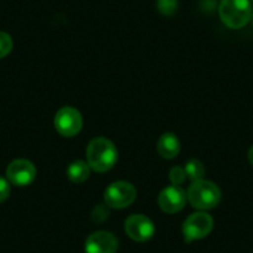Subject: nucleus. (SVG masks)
<instances>
[{
    "label": "nucleus",
    "mask_w": 253,
    "mask_h": 253,
    "mask_svg": "<svg viewBox=\"0 0 253 253\" xmlns=\"http://www.w3.org/2000/svg\"><path fill=\"white\" fill-rule=\"evenodd\" d=\"M185 174L186 177L191 181H199V180L204 179V175H205V167H204L203 163L198 159H191L186 163L184 168Z\"/></svg>",
    "instance_id": "nucleus-13"
},
{
    "label": "nucleus",
    "mask_w": 253,
    "mask_h": 253,
    "mask_svg": "<svg viewBox=\"0 0 253 253\" xmlns=\"http://www.w3.org/2000/svg\"><path fill=\"white\" fill-rule=\"evenodd\" d=\"M252 20H253V16H252Z\"/></svg>",
    "instance_id": "nucleus-19"
},
{
    "label": "nucleus",
    "mask_w": 253,
    "mask_h": 253,
    "mask_svg": "<svg viewBox=\"0 0 253 253\" xmlns=\"http://www.w3.org/2000/svg\"><path fill=\"white\" fill-rule=\"evenodd\" d=\"M6 176L9 182L16 186L30 185L36 177V168L26 159H16L10 163L6 169Z\"/></svg>",
    "instance_id": "nucleus-8"
},
{
    "label": "nucleus",
    "mask_w": 253,
    "mask_h": 253,
    "mask_svg": "<svg viewBox=\"0 0 253 253\" xmlns=\"http://www.w3.org/2000/svg\"><path fill=\"white\" fill-rule=\"evenodd\" d=\"M187 200L198 210H210L216 208L221 200V191L216 184L209 180L194 181L187 190Z\"/></svg>",
    "instance_id": "nucleus-2"
},
{
    "label": "nucleus",
    "mask_w": 253,
    "mask_h": 253,
    "mask_svg": "<svg viewBox=\"0 0 253 253\" xmlns=\"http://www.w3.org/2000/svg\"><path fill=\"white\" fill-rule=\"evenodd\" d=\"M137 190L130 182L116 181L109 185L104 191V201L112 209L128 208L134 203Z\"/></svg>",
    "instance_id": "nucleus-4"
},
{
    "label": "nucleus",
    "mask_w": 253,
    "mask_h": 253,
    "mask_svg": "<svg viewBox=\"0 0 253 253\" xmlns=\"http://www.w3.org/2000/svg\"><path fill=\"white\" fill-rule=\"evenodd\" d=\"M91 174V167L84 160H77L67 168V177L74 182L86 181Z\"/></svg>",
    "instance_id": "nucleus-12"
},
{
    "label": "nucleus",
    "mask_w": 253,
    "mask_h": 253,
    "mask_svg": "<svg viewBox=\"0 0 253 253\" xmlns=\"http://www.w3.org/2000/svg\"><path fill=\"white\" fill-rule=\"evenodd\" d=\"M248 160H250L251 164L253 165V147L251 148L250 152H248Z\"/></svg>",
    "instance_id": "nucleus-18"
},
{
    "label": "nucleus",
    "mask_w": 253,
    "mask_h": 253,
    "mask_svg": "<svg viewBox=\"0 0 253 253\" xmlns=\"http://www.w3.org/2000/svg\"><path fill=\"white\" fill-rule=\"evenodd\" d=\"M87 163L91 169L98 172H106L116 165L118 152L111 140L107 138H94L91 140L86 150Z\"/></svg>",
    "instance_id": "nucleus-1"
},
{
    "label": "nucleus",
    "mask_w": 253,
    "mask_h": 253,
    "mask_svg": "<svg viewBox=\"0 0 253 253\" xmlns=\"http://www.w3.org/2000/svg\"><path fill=\"white\" fill-rule=\"evenodd\" d=\"M86 253H116L118 250V240L107 231H98L89 236L84 245Z\"/></svg>",
    "instance_id": "nucleus-10"
},
{
    "label": "nucleus",
    "mask_w": 253,
    "mask_h": 253,
    "mask_svg": "<svg viewBox=\"0 0 253 253\" xmlns=\"http://www.w3.org/2000/svg\"><path fill=\"white\" fill-rule=\"evenodd\" d=\"M169 179L170 181L172 182V185H181L182 182L185 181L186 179V174H185L184 168L181 167H174L171 170H170L169 174Z\"/></svg>",
    "instance_id": "nucleus-16"
},
{
    "label": "nucleus",
    "mask_w": 253,
    "mask_h": 253,
    "mask_svg": "<svg viewBox=\"0 0 253 253\" xmlns=\"http://www.w3.org/2000/svg\"><path fill=\"white\" fill-rule=\"evenodd\" d=\"M213 227V220L209 213L196 212L190 215L182 225V233L186 242L201 240L211 232Z\"/></svg>",
    "instance_id": "nucleus-5"
},
{
    "label": "nucleus",
    "mask_w": 253,
    "mask_h": 253,
    "mask_svg": "<svg viewBox=\"0 0 253 253\" xmlns=\"http://www.w3.org/2000/svg\"><path fill=\"white\" fill-rule=\"evenodd\" d=\"M218 13L227 28L241 29L252 18V5L250 0H222Z\"/></svg>",
    "instance_id": "nucleus-3"
},
{
    "label": "nucleus",
    "mask_w": 253,
    "mask_h": 253,
    "mask_svg": "<svg viewBox=\"0 0 253 253\" xmlns=\"http://www.w3.org/2000/svg\"><path fill=\"white\" fill-rule=\"evenodd\" d=\"M124 230L132 240L138 241V242L149 241L155 232L153 221L147 216L140 215V213L130 215L126 218V222H124Z\"/></svg>",
    "instance_id": "nucleus-7"
},
{
    "label": "nucleus",
    "mask_w": 253,
    "mask_h": 253,
    "mask_svg": "<svg viewBox=\"0 0 253 253\" xmlns=\"http://www.w3.org/2000/svg\"><path fill=\"white\" fill-rule=\"evenodd\" d=\"M186 193L177 185H170L165 187L158 198L160 209L167 213H175L181 211L186 204Z\"/></svg>",
    "instance_id": "nucleus-9"
},
{
    "label": "nucleus",
    "mask_w": 253,
    "mask_h": 253,
    "mask_svg": "<svg viewBox=\"0 0 253 253\" xmlns=\"http://www.w3.org/2000/svg\"><path fill=\"white\" fill-rule=\"evenodd\" d=\"M82 116L74 107H62L55 116V128L63 137H74L82 128Z\"/></svg>",
    "instance_id": "nucleus-6"
},
{
    "label": "nucleus",
    "mask_w": 253,
    "mask_h": 253,
    "mask_svg": "<svg viewBox=\"0 0 253 253\" xmlns=\"http://www.w3.org/2000/svg\"><path fill=\"white\" fill-rule=\"evenodd\" d=\"M157 6L163 15H172L177 9V0H157Z\"/></svg>",
    "instance_id": "nucleus-14"
},
{
    "label": "nucleus",
    "mask_w": 253,
    "mask_h": 253,
    "mask_svg": "<svg viewBox=\"0 0 253 253\" xmlns=\"http://www.w3.org/2000/svg\"><path fill=\"white\" fill-rule=\"evenodd\" d=\"M10 195V184L3 176H0V203L5 201Z\"/></svg>",
    "instance_id": "nucleus-17"
},
{
    "label": "nucleus",
    "mask_w": 253,
    "mask_h": 253,
    "mask_svg": "<svg viewBox=\"0 0 253 253\" xmlns=\"http://www.w3.org/2000/svg\"><path fill=\"white\" fill-rule=\"evenodd\" d=\"M11 48H13V40H11L10 35L0 31V58L8 56Z\"/></svg>",
    "instance_id": "nucleus-15"
},
{
    "label": "nucleus",
    "mask_w": 253,
    "mask_h": 253,
    "mask_svg": "<svg viewBox=\"0 0 253 253\" xmlns=\"http://www.w3.org/2000/svg\"><path fill=\"white\" fill-rule=\"evenodd\" d=\"M157 149L164 159H174L180 152V142L172 133H165L158 140Z\"/></svg>",
    "instance_id": "nucleus-11"
}]
</instances>
